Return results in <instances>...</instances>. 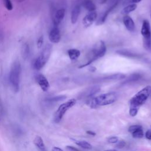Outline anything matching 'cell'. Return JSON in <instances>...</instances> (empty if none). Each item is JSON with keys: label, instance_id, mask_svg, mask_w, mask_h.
<instances>
[{"label": "cell", "instance_id": "39", "mask_svg": "<svg viewBox=\"0 0 151 151\" xmlns=\"http://www.w3.org/2000/svg\"><path fill=\"white\" fill-rule=\"evenodd\" d=\"M15 1H16L17 2H19V3H20V2H23V1H25V0H15Z\"/></svg>", "mask_w": 151, "mask_h": 151}, {"label": "cell", "instance_id": "24", "mask_svg": "<svg viewBox=\"0 0 151 151\" xmlns=\"http://www.w3.org/2000/svg\"><path fill=\"white\" fill-rule=\"evenodd\" d=\"M133 137L134 138H136V139H140V138H142L144 136V133H143V131L142 130V129H139L135 132H134L133 133H132Z\"/></svg>", "mask_w": 151, "mask_h": 151}, {"label": "cell", "instance_id": "8", "mask_svg": "<svg viewBox=\"0 0 151 151\" xmlns=\"http://www.w3.org/2000/svg\"><path fill=\"white\" fill-rule=\"evenodd\" d=\"M49 40L52 43H58L61 40V34L57 27H54L49 33Z\"/></svg>", "mask_w": 151, "mask_h": 151}, {"label": "cell", "instance_id": "38", "mask_svg": "<svg viewBox=\"0 0 151 151\" xmlns=\"http://www.w3.org/2000/svg\"><path fill=\"white\" fill-rule=\"evenodd\" d=\"M89 70L90 71H92V72H93V71H94L95 70H96V67H90V68H89Z\"/></svg>", "mask_w": 151, "mask_h": 151}, {"label": "cell", "instance_id": "18", "mask_svg": "<svg viewBox=\"0 0 151 151\" xmlns=\"http://www.w3.org/2000/svg\"><path fill=\"white\" fill-rule=\"evenodd\" d=\"M82 5L86 9H87L89 12L95 11L96 9V6L95 4L91 0H84L83 2Z\"/></svg>", "mask_w": 151, "mask_h": 151}, {"label": "cell", "instance_id": "34", "mask_svg": "<svg viewBox=\"0 0 151 151\" xmlns=\"http://www.w3.org/2000/svg\"><path fill=\"white\" fill-rule=\"evenodd\" d=\"M145 137L146 139L149 140H151V130H148L146 131L145 133Z\"/></svg>", "mask_w": 151, "mask_h": 151}, {"label": "cell", "instance_id": "41", "mask_svg": "<svg viewBox=\"0 0 151 151\" xmlns=\"http://www.w3.org/2000/svg\"><path fill=\"white\" fill-rule=\"evenodd\" d=\"M150 97H151V93H150Z\"/></svg>", "mask_w": 151, "mask_h": 151}, {"label": "cell", "instance_id": "23", "mask_svg": "<svg viewBox=\"0 0 151 151\" xmlns=\"http://www.w3.org/2000/svg\"><path fill=\"white\" fill-rule=\"evenodd\" d=\"M29 45L27 44H25L22 49V55L24 58H27L29 55Z\"/></svg>", "mask_w": 151, "mask_h": 151}, {"label": "cell", "instance_id": "31", "mask_svg": "<svg viewBox=\"0 0 151 151\" xmlns=\"http://www.w3.org/2000/svg\"><path fill=\"white\" fill-rule=\"evenodd\" d=\"M126 145V142L124 140H119L116 143V147L119 149H122Z\"/></svg>", "mask_w": 151, "mask_h": 151}, {"label": "cell", "instance_id": "32", "mask_svg": "<svg viewBox=\"0 0 151 151\" xmlns=\"http://www.w3.org/2000/svg\"><path fill=\"white\" fill-rule=\"evenodd\" d=\"M43 44V36H41L37 41V47L38 48H41Z\"/></svg>", "mask_w": 151, "mask_h": 151}, {"label": "cell", "instance_id": "21", "mask_svg": "<svg viewBox=\"0 0 151 151\" xmlns=\"http://www.w3.org/2000/svg\"><path fill=\"white\" fill-rule=\"evenodd\" d=\"M75 143L80 146L81 147L85 149H91L92 148V146L88 142L85 140H74Z\"/></svg>", "mask_w": 151, "mask_h": 151}, {"label": "cell", "instance_id": "36", "mask_svg": "<svg viewBox=\"0 0 151 151\" xmlns=\"http://www.w3.org/2000/svg\"><path fill=\"white\" fill-rule=\"evenodd\" d=\"M51 151H64L62 149L58 147H56V146H54L51 149Z\"/></svg>", "mask_w": 151, "mask_h": 151}, {"label": "cell", "instance_id": "19", "mask_svg": "<svg viewBox=\"0 0 151 151\" xmlns=\"http://www.w3.org/2000/svg\"><path fill=\"white\" fill-rule=\"evenodd\" d=\"M100 90V87L99 86H95L90 88L86 93V96L87 98H90L94 96Z\"/></svg>", "mask_w": 151, "mask_h": 151}, {"label": "cell", "instance_id": "6", "mask_svg": "<svg viewBox=\"0 0 151 151\" xmlns=\"http://www.w3.org/2000/svg\"><path fill=\"white\" fill-rule=\"evenodd\" d=\"M141 34L143 37V47L147 51L151 52V28L149 22L146 19L143 21Z\"/></svg>", "mask_w": 151, "mask_h": 151}, {"label": "cell", "instance_id": "12", "mask_svg": "<svg viewBox=\"0 0 151 151\" xmlns=\"http://www.w3.org/2000/svg\"><path fill=\"white\" fill-rule=\"evenodd\" d=\"M123 21L125 27L128 31L130 32H133L134 31L135 24L130 17L127 15H124L123 18Z\"/></svg>", "mask_w": 151, "mask_h": 151}, {"label": "cell", "instance_id": "7", "mask_svg": "<svg viewBox=\"0 0 151 151\" xmlns=\"http://www.w3.org/2000/svg\"><path fill=\"white\" fill-rule=\"evenodd\" d=\"M76 102L77 101L75 99H71L67 101L66 102L61 104L58 107V108L57 109V110L54 113V122L57 123H59L61 120L65 112L71 107L74 106L76 104Z\"/></svg>", "mask_w": 151, "mask_h": 151}, {"label": "cell", "instance_id": "26", "mask_svg": "<svg viewBox=\"0 0 151 151\" xmlns=\"http://www.w3.org/2000/svg\"><path fill=\"white\" fill-rule=\"evenodd\" d=\"M140 78V74H133L129 77V78L126 81V82H130V81H136L138 79H139Z\"/></svg>", "mask_w": 151, "mask_h": 151}, {"label": "cell", "instance_id": "27", "mask_svg": "<svg viewBox=\"0 0 151 151\" xmlns=\"http://www.w3.org/2000/svg\"><path fill=\"white\" fill-rule=\"evenodd\" d=\"M142 129V127L140 126V125H138V124H135V125H132L130 126L129 127V129H128V131L129 132L132 133H133L134 132L139 130V129Z\"/></svg>", "mask_w": 151, "mask_h": 151}, {"label": "cell", "instance_id": "15", "mask_svg": "<svg viewBox=\"0 0 151 151\" xmlns=\"http://www.w3.org/2000/svg\"><path fill=\"white\" fill-rule=\"evenodd\" d=\"M80 13V5H76L75 6L71 14V22L72 24H74L77 22L79 15Z\"/></svg>", "mask_w": 151, "mask_h": 151}, {"label": "cell", "instance_id": "14", "mask_svg": "<svg viewBox=\"0 0 151 151\" xmlns=\"http://www.w3.org/2000/svg\"><path fill=\"white\" fill-rule=\"evenodd\" d=\"M116 53L119 55H123L124 57H127L129 58H139L140 57V55L133 52L127 50H119L116 51Z\"/></svg>", "mask_w": 151, "mask_h": 151}, {"label": "cell", "instance_id": "2", "mask_svg": "<svg viewBox=\"0 0 151 151\" xmlns=\"http://www.w3.org/2000/svg\"><path fill=\"white\" fill-rule=\"evenodd\" d=\"M21 73V65L19 61H15L11 67L9 80L11 87L15 93H17L19 90L20 75Z\"/></svg>", "mask_w": 151, "mask_h": 151}, {"label": "cell", "instance_id": "29", "mask_svg": "<svg viewBox=\"0 0 151 151\" xmlns=\"http://www.w3.org/2000/svg\"><path fill=\"white\" fill-rule=\"evenodd\" d=\"M139 110V108L137 107H130L129 109V114L132 117H134L136 116L137 112Z\"/></svg>", "mask_w": 151, "mask_h": 151}, {"label": "cell", "instance_id": "37", "mask_svg": "<svg viewBox=\"0 0 151 151\" xmlns=\"http://www.w3.org/2000/svg\"><path fill=\"white\" fill-rule=\"evenodd\" d=\"M86 133L87 134H88L89 135H91V136H95L96 135V133L93 131H91V130H87L86 132Z\"/></svg>", "mask_w": 151, "mask_h": 151}, {"label": "cell", "instance_id": "11", "mask_svg": "<svg viewBox=\"0 0 151 151\" xmlns=\"http://www.w3.org/2000/svg\"><path fill=\"white\" fill-rule=\"evenodd\" d=\"M65 14V10L64 8H61L57 10L53 17V24L55 27H57L62 20L64 19Z\"/></svg>", "mask_w": 151, "mask_h": 151}, {"label": "cell", "instance_id": "3", "mask_svg": "<svg viewBox=\"0 0 151 151\" xmlns=\"http://www.w3.org/2000/svg\"><path fill=\"white\" fill-rule=\"evenodd\" d=\"M106 52V46L104 41L100 40L99 41L97 42L93 47L90 55H89V59H88V61L84 64H82L79 67L80 68L84 67L90 65L95 60H97L98 58L103 57Z\"/></svg>", "mask_w": 151, "mask_h": 151}, {"label": "cell", "instance_id": "10", "mask_svg": "<svg viewBox=\"0 0 151 151\" xmlns=\"http://www.w3.org/2000/svg\"><path fill=\"white\" fill-rule=\"evenodd\" d=\"M37 81L41 87V90L44 91H47L50 88V84L47 78L41 74H38L37 77Z\"/></svg>", "mask_w": 151, "mask_h": 151}, {"label": "cell", "instance_id": "30", "mask_svg": "<svg viewBox=\"0 0 151 151\" xmlns=\"http://www.w3.org/2000/svg\"><path fill=\"white\" fill-rule=\"evenodd\" d=\"M107 141L110 143H116L119 141V139L116 136H111L108 138Z\"/></svg>", "mask_w": 151, "mask_h": 151}, {"label": "cell", "instance_id": "1", "mask_svg": "<svg viewBox=\"0 0 151 151\" xmlns=\"http://www.w3.org/2000/svg\"><path fill=\"white\" fill-rule=\"evenodd\" d=\"M117 98V94L115 92H109L100 94L91 99L89 104L91 108H96L98 106H106L113 103Z\"/></svg>", "mask_w": 151, "mask_h": 151}, {"label": "cell", "instance_id": "42", "mask_svg": "<svg viewBox=\"0 0 151 151\" xmlns=\"http://www.w3.org/2000/svg\"><path fill=\"white\" fill-rule=\"evenodd\" d=\"M150 17H151V15H150Z\"/></svg>", "mask_w": 151, "mask_h": 151}, {"label": "cell", "instance_id": "33", "mask_svg": "<svg viewBox=\"0 0 151 151\" xmlns=\"http://www.w3.org/2000/svg\"><path fill=\"white\" fill-rule=\"evenodd\" d=\"M65 149L68 150V151H79L78 149H77L75 147H73L72 146H67L65 147Z\"/></svg>", "mask_w": 151, "mask_h": 151}, {"label": "cell", "instance_id": "35", "mask_svg": "<svg viewBox=\"0 0 151 151\" xmlns=\"http://www.w3.org/2000/svg\"><path fill=\"white\" fill-rule=\"evenodd\" d=\"M142 0H126L127 2L129 3V4H136L137 3H139Z\"/></svg>", "mask_w": 151, "mask_h": 151}, {"label": "cell", "instance_id": "22", "mask_svg": "<svg viewBox=\"0 0 151 151\" xmlns=\"http://www.w3.org/2000/svg\"><path fill=\"white\" fill-rule=\"evenodd\" d=\"M126 76L123 74L117 73V74H114L110 76H109L105 78H104V80H120L125 78Z\"/></svg>", "mask_w": 151, "mask_h": 151}, {"label": "cell", "instance_id": "5", "mask_svg": "<svg viewBox=\"0 0 151 151\" xmlns=\"http://www.w3.org/2000/svg\"><path fill=\"white\" fill-rule=\"evenodd\" d=\"M52 45L49 44H47L41 51L40 55L35 61L34 67L36 70H40L44 67L50 57Z\"/></svg>", "mask_w": 151, "mask_h": 151}, {"label": "cell", "instance_id": "25", "mask_svg": "<svg viewBox=\"0 0 151 151\" xmlns=\"http://www.w3.org/2000/svg\"><path fill=\"white\" fill-rule=\"evenodd\" d=\"M65 99H66V96L62 95V96H55V97H53L52 98L48 99L47 101L50 102H57V101H62Z\"/></svg>", "mask_w": 151, "mask_h": 151}, {"label": "cell", "instance_id": "16", "mask_svg": "<svg viewBox=\"0 0 151 151\" xmlns=\"http://www.w3.org/2000/svg\"><path fill=\"white\" fill-rule=\"evenodd\" d=\"M117 2H116L114 3L113 5H112L111 6H110V7L103 14L102 16H101V17L100 18V19H99V21H97V25L103 24L105 22V21H106V18H107L108 15L109 14V13L117 6Z\"/></svg>", "mask_w": 151, "mask_h": 151}, {"label": "cell", "instance_id": "4", "mask_svg": "<svg viewBox=\"0 0 151 151\" xmlns=\"http://www.w3.org/2000/svg\"><path fill=\"white\" fill-rule=\"evenodd\" d=\"M151 93V86H147L133 96L129 101L130 107L139 108L144 104Z\"/></svg>", "mask_w": 151, "mask_h": 151}, {"label": "cell", "instance_id": "20", "mask_svg": "<svg viewBox=\"0 0 151 151\" xmlns=\"http://www.w3.org/2000/svg\"><path fill=\"white\" fill-rule=\"evenodd\" d=\"M137 8V5L135 4H130L125 6L122 10V14L126 15L130 13L132 11H134Z\"/></svg>", "mask_w": 151, "mask_h": 151}, {"label": "cell", "instance_id": "13", "mask_svg": "<svg viewBox=\"0 0 151 151\" xmlns=\"http://www.w3.org/2000/svg\"><path fill=\"white\" fill-rule=\"evenodd\" d=\"M34 144L40 151H47L44 141L41 136H37L34 139Z\"/></svg>", "mask_w": 151, "mask_h": 151}, {"label": "cell", "instance_id": "28", "mask_svg": "<svg viewBox=\"0 0 151 151\" xmlns=\"http://www.w3.org/2000/svg\"><path fill=\"white\" fill-rule=\"evenodd\" d=\"M5 7L9 11H11L13 9V6L11 0H3Z\"/></svg>", "mask_w": 151, "mask_h": 151}, {"label": "cell", "instance_id": "17", "mask_svg": "<svg viewBox=\"0 0 151 151\" xmlns=\"http://www.w3.org/2000/svg\"><path fill=\"white\" fill-rule=\"evenodd\" d=\"M68 55L71 61L76 60L80 55V51L79 50L76 48L69 49L67 51Z\"/></svg>", "mask_w": 151, "mask_h": 151}, {"label": "cell", "instance_id": "9", "mask_svg": "<svg viewBox=\"0 0 151 151\" xmlns=\"http://www.w3.org/2000/svg\"><path fill=\"white\" fill-rule=\"evenodd\" d=\"M97 14L96 11L89 12L83 19V24L84 27L87 28L90 27L97 18Z\"/></svg>", "mask_w": 151, "mask_h": 151}, {"label": "cell", "instance_id": "40", "mask_svg": "<svg viewBox=\"0 0 151 151\" xmlns=\"http://www.w3.org/2000/svg\"><path fill=\"white\" fill-rule=\"evenodd\" d=\"M104 151H117L115 149H109V150H104Z\"/></svg>", "mask_w": 151, "mask_h": 151}]
</instances>
